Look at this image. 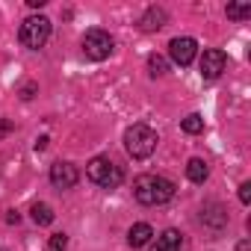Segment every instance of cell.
Segmentation results:
<instances>
[{"label": "cell", "mask_w": 251, "mask_h": 251, "mask_svg": "<svg viewBox=\"0 0 251 251\" xmlns=\"http://www.w3.org/2000/svg\"><path fill=\"white\" fill-rule=\"evenodd\" d=\"M48 3V0H27V6H33V9H42Z\"/></svg>", "instance_id": "23"}, {"label": "cell", "mask_w": 251, "mask_h": 251, "mask_svg": "<svg viewBox=\"0 0 251 251\" xmlns=\"http://www.w3.org/2000/svg\"><path fill=\"white\" fill-rule=\"evenodd\" d=\"M195 53H198V45H195V39H189V36H177V39L169 42V56H172V62H177V65H189V62L195 59Z\"/></svg>", "instance_id": "7"}, {"label": "cell", "mask_w": 251, "mask_h": 251, "mask_svg": "<svg viewBox=\"0 0 251 251\" xmlns=\"http://www.w3.org/2000/svg\"><path fill=\"white\" fill-rule=\"evenodd\" d=\"M133 198L145 207H160L175 198V183L163 175H139L133 180Z\"/></svg>", "instance_id": "1"}, {"label": "cell", "mask_w": 251, "mask_h": 251, "mask_svg": "<svg viewBox=\"0 0 251 251\" xmlns=\"http://www.w3.org/2000/svg\"><path fill=\"white\" fill-rule=\"evenodd\" d=\"M9 130H12V121L9 118H0V136H6Z\"/></svg>", "instance_id": "21"}, {"label": "cell", "mask_w": 251, "mask_h": 251, "mask_svg": "<svg viewBox=\"0 0 251 251\" xmlns=\"http://www.w3.org/2000/svg\"><path fill=\"white\" fill-rule=\"evenodd\" d=\"M77 180H80V172H77L74 163L59 160V163L50 166V183H53L56 189H71V186H77Z\"/></svg>", "instance_id": "8"}, {"label": "cell", "mask_w": 251, "mask_h": 251, "mask_svg": "<svg viewBox=\"0 0 251 251\" xmlns=\"http://www.w3.org/2000/svg\"><path fill=\"white\" fill-rule=\"evenodd\" d=\"M151 239H154V227H151L148 222H136V225L130 227V233H127L130 248H145Z\"/></svg>", "instance_id": "10"}, {"label": "cell", "mask_w": 251, "mask_h": 251, "mask_svg": "<svg viewBox=\"0 0 251 251\" xmlns=\"http://www.w3.org/2000/svg\"><path fill=\"white\" fill-rule=\"evenodd\" d=\"M201 222H204L210 230H222V227L227 225V210L213 201V204H207V207L201 210Z\"/></svg>", "instance_id": "9"}, {"label": "cell", "mask_w": 251, "mask_h": 251, "mask_svg": "<svg viewBox=\"0 0 251 251\" xmlns=\"http://www.w3.org/2000/svg\"><path fill=\"white\" fill-rule=\"evenodd\" d=\"M45 148H48V136H39L36 139V151H45Z\"/></svg>", "instance_id": "22"}, {"label": "cell", "mask_w": 251, "mask_h": 251, "mask_svg": "<svg viewBox=\"0 0 251 251\" xmlns=\"http://www.w3.org/2000/svg\"><path fill=\"white\" fill-rule=\"evenodd\" d=\"M236 251H251V242H248V239H245V242H239V248H236Z\"/></svg>", "instance_id": "25"}, {"label": "cell", "mask_w": 251, "mask_h": 251, "mask_svg": "<svg viewBox=\"0 0 251 251\" xmlns=\"http://www.w3.org/2000/svg\"><path fill=\"white\" fill-rule=\"evenodd\" d=\"M227 18H233V21H245V18H251V3H227Z\"/></svg>", "instance_id": "16"}, {"label": "cell", "mask_w": 251, "mask_h": 251, "mask_svg": "<svg viewBox=\"0 0 251 251\" xmlns=\"http://www.w3.org/2000/svg\"><path fill=\"white\" fill-rule=\"evenodd\" d=\"M180 127H183V133H192V136H195V133L204 130V118H201L198 112H192V115H186V118L180 121Z\"/></svg>", "instance_id": "15"}, {"label": "cell", "mask_w": 251, "mask_h": 251, "mask_svg": "<svg viewBox=\"0 0 251 251\" xmlns=\"http://www.w3.org/2000/svg\"><path fill=\"white\" fill-rule=\"evenodd\" d=\"M18 219H21V216H18L15 210H9V216H6V222H9V225H18Z\"/></svg>", "instance_id": "24"}, {"label": "cell", "mask_w": 251, "mask_h": 251, "mask_svg": "<svg viewBox=\"0 0 251 251\" xmlns=\"http://www.w3.org/2000/svg\"><path fill=\"white\" fill-rule=\"evenodd\" d=\"M112 50H115V42H112V36H109L106 30H89V33L83 36V53H86L89 59L103 62V59H109Z\"/></svg>", "instance_id": "5"}, {"label": "cell", "mask_w": 251, "mask_h": 251, "mask_svg": "<svg viewBox=\"0 0 251 251\" xmlns=\"http://www.w3.org/2000/svg\"><path fill=\"white\" fill-rule=\"evenodd\" d=\"M30 216H33V222H36L39 227H48V225H50V222L56 219V216H53V210H50L48 204H42V201H39V204H33Z\"/></svg>", "instance_id": "14"}, {"label": "cell", "mask_w": 251, "mask_h": 251, "mask_svg": "<svg viewBox=\"0 0 251 251\" xmlns=\"http://www.w3.org/2000/svg\"><path fill=\"white\" fill-rule=\"evenodd\" d=\"M151 251H166V248H163V245L157 242V245H151Z\"/></svg>", "instance_id": "26"}, {"label": "cell", "mask_w": 251, "mask_h": 251, "mask_svg": "<svg viewBox=\"0 0 251 251\" xmlns=\"http://www.w3.org/2000/svg\"><path fill=\"white\" fill-rule=\"evenodd\" d=\"M239 201L242 204H251V183H242L239 186Z\"/></svg>", "instance_id": "19"}, {"label": "cell", "mask_w": 251, "mask_h": 251, "mask_svg": "<svg viewBox=\"0 0 251 251\" xmlns=\"http://www.w3.org/2000/svg\"><path fill=\"white\" fill-rule=\"evenodd\" d=\"M48 251H68V236L65 233H53L48 239Z\"/></svg>", "instance_id": "18"}, {"label": "cell", "mask_w": 251, "mask_h": 251, "mask_svg": "<svg viewBox=\"0 0 251 251\" xmlns=\"http://www.w3.org/2000/svg\"><path fill=\"white\" fill-rule=\"evenodd\" d=\"M157 142H160V136L148 124H133V127H127V133H124V151L133 160H148L157 151Z\"/></svg>", "instance_id": "2"}, {"label": "cell", "mask_w": 251, "mask_h": 251, "mask_svg": "<svg viewBox=\"0 0 251 251\" xmlns=\"http://www.w3.org/2000/svg\"><path fill=\"white\" fill-rule=\"evenodd\" d=\"M186 177H189L192 183H204V180L210 177V166H207L204 160H198V157H195V160H189V163H186Z\"/></svg>", "instance_id": "12"}, {"label": "cell", "mask_w": 251, "mask_h": 251, "mask_svg": "<svg viewBox=\"0 0 251 251\" xmlns=\"http://www.w3.org/2000/svg\"><path fill=\"white\" fill-rule=\"evenodd\" d=\"M33 95H36V83H27V86L21 89V98H24V100H30Z\"/></svg>", "instance_id": "20"}, {"label": "cell", "mask_w": 251, "mask_h": 251, "mask_svg": "<svg viewBox=\"0 0 251 251\" xmlns=\"http://www.w3.org/2000/svg\"><path fill=\"white\" fill-rule=\"evenodd\" d=\"M166 251H180L183 248V233L180 230H175V227H169V230H163L160 233V239H157Z\"/></svg>", "instance_id": "13"}, {"label": "cell", "mask_w": 251, "mask_h": 251, "mask_svg": "<svg viewBox=\"0 0 251 251\" xmlns=\"http://www.w3.org/2000/svg\"><path fill=\"white\" fill-rule=\"evenodd\" d=\"M0 251H6V248H0Z\"/></svg>", "instance_id": "27"}, {"label": "cell", "mask_w": 251, "mask_h": 251, "mask_svg": "<svg viewBox=\"0 0 251 251\" xmlns=\"http://www.w3.org/2000/svg\"><path fill=\"white\" fill-rule=\"evenodd\" d=\"M198 68H201V77H204V80H219V77H222V71L227 68V56H225V50H219V48L204 50V56H201Z\"/></svg>", "instance_id": "6"}, {"label": "cell", "mask_w": 251, "mask_h": 251, "mask_svg": "<svg viewBox=\"0 0 251 251\" xmlns=\"http://www.w3.org/2000/svg\"><path fill=\"white\" fill-rule=\"evenodd\" d=\"M18 39H21V45L30 48V50L45 48V42L50 39V21H48L45 15H30V18H24Z\"/></svg>", "instance_id": "4"}, {"label": "cell", "mask_w": 251, "mask_h": 251, "mask_svg": "<svg viewBox=\"0 0 251 251\" xmlns=\"http://www.w3.org/2000/svg\"><path fill=\"white\" fill-rule=\"evenodd\" d=\"M86 175H89V180L98 183L100 189H115V186H121V180H124L121 166L112 163L109 157H92L89 166H86Z\"/></svg>", "instance_id": "3"}, {"label": "cell", "mask_w": 251, "mask_h": 251, "mask_svg": "<svg viewBox=\"0 0 251 251\" xmlns=\"http://www.w3.org/2000/svg\"><path fill=\"white\" fill-rule=\"evenodd\" d=\"M166 9H157V6H151L142 18H139V30H145V33H154V30H160V27H166Z\"/></svg>", "instance_id": "11"}, {"label": "cell", "mask_w": 251, "mask_h": 251, "mask_svg": "<svg viewBox=\"0 0 251 251\" xmlns=\"http://www.w3.org/2000/svg\"><path fill=\"white\" fill-rule=\"evenodd\" d=\"M166 71H169V62H166L163 56L151 53V56H148V74H151V77H163Z\"/></svg>", "instance_id": "17"}]
</instances>
